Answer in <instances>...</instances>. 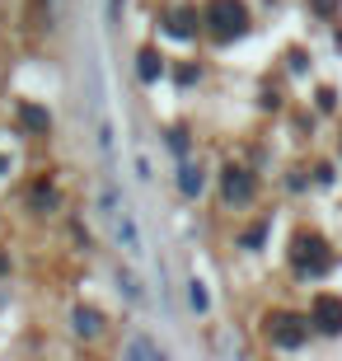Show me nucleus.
<instances>
[{"mask_svg":"<svg viewBox=\"0 0 342 361\" xmlns=\"http://www.w3.org/2000/svg\"><path fill=\"white\" fill-rule=\"evenodd\" d=\"M202 24H207L211 42H235L249 33V5L244 0H207Z\"/></svg>","mask_w":342,"mask_h":361,"instance_id":"1","label":"nucleus"},{"mask_svg":"<svg viewBox=\"0 0 342 361\" xmlns=\"http://www.w3.org/2000/svg\"><path fill=\"white\" fill-rule=\"evenodd\" d=\"M329 268H333L329 240L314 235V230H300V235L291 240V272H295V277H324Z\"/></svg>","mask_w":342,"mask_h":361,"instance_id":"2","label":"nucleus"},{"mask_svg":"<svg viewBox=\"0 0 342 361\" xmlns=\"http://www.w3.org/2000/svg\"><path fill=\"white\" fill-rule=\"evenodd\" d=\"M104 216H108V226H113V235H118V244H122V254H141V235H136V226H132V212H127V202H122V192H118V183L108 178L104 183Z\"/></svg>","mask_w":342,"mask_h":361,"instance_id":"3","label":"nucleus"},{"mask_svg":"<svg viewBox=\"0 0 342 361\" xmlns=\"http://www.w3.org/2000/svg\"><path fill=\"white\" fill-rule=\"evenodd\" d=\"M310 334H314V324H310V314H272L267 319V343L281 352H295L310 343Z\"/></svg>","mask_w":342,"mask_h":361,"instance_id":"4","label":"nucleus"},{"mask_svg":"<svg viewBox=\"0 0 342 361\" xmlns=\"http://www.w3.org/2000/svg\"><path fill=\"white\" fill-rule=\"evenodd\" d=\"M310 324H314V334L338 338V334H342V295L319 291L314 300H310Z\"/></svg>","mask_w":342,"mask_h":361,"instance_id":"5","label":"nucleus"},{"mask_svg":"<svg viewBox=\"0 0 342 361\" xmlns=\"http://www.w3.org/2000/svg\"><path fill=\"white\" fill-rule=\"evenodd\" d=\"M253 192H258V178H253L244 164H230V169L221 174V197L230 202V207H249Z\"/></svg>","mask_w":342,"mask_h":361,"instance_id":"6","label":"nucleus"},{"mask_svg":"<svg viewBox=\"0 0 342 361\" xmlns=\"http://www.w3.org/2000/svg\"><path fill=\"white\" fill-rule=\"evenodd\" d=\"M71 324H75L80 338H99V334H104V314H99V310H90V305H75V310H71Z\"/></svg>","mask_w":342,"mask_h":361,"instance_id":"7","label":"nucleus"},{"mask_svg":"<svg viewBox=\"0 0 342 361\" xmlns=\"http://www.w3.org/2000/svg\"><path fill=\"white\" fill-rule=\"evenodd\" d=\"M164 28H169V38H193V33H197V14L193 10H173Z\"/></svg>","mask_w":342,"mask_h":361,"instance_id":"8","label":"nucleus"},{"mask_svg":"<svg viewBox=\"0 0 342 361\" xmlns=\"http://www.w3.org/2000/svg\"><path fill=\"white\" fill-rule=\"evenodd\" d=\"M159 71H164V66H159V52H155V47H145V52L136 56V75L150 85V80H159Z\"/></svg>","mask_w":342,"mask_h":361,"instance_id":"9","label":"nucleus"},{"mask_svg":"<svg viewBox=\"0 0 342 361\" xmlns=\"http://www.w3.org/2000/svg\"><path fill=\"white\" fill-rule=\"evenodd\" d=\"M178 174H183V178H178V188H183L188 197H197V192H202V169H197V164H183Z\"/></svg>","mask_w":342,"mask_h":361,"instance_id":"10","label":"nucleus"},{"mask_svg":"<svg viewBox=\"0 0 342 361\" xmlns=\"http://www.w3.org/2000/svg\"><path fill=\"white\" fill-rule=\"evenodd\" d=\"M19 118H24V127H33V132H47V127H52V122H47V113H42L38 104H28Z\"/></svg>","mask_w":342,"mask_h":361,"instance_id":"11","label":"nucleus"},{"mask_svg":"<svg viewBox=\"0 0 342 361\" xmlns=\"http://www.w3.org/2000/svg\"><path fill=\"white\" fill-rule=\"evenodd\" d=\"M310 5V14H319V19H333V14L342 10V0H305Z\"/></svg>","mask_w":342,"mask_h":361,"instance_id":"12","label":"nucleus"},{"mask_svg":"<svg viewBox=\"0 0 342 361\" xmlns=\"http://www.w3.org/2000/svg\"><path fill=\"white\" fill-rule=\"evenodd\" d=\"M127 357H159V348L145 343V338H132V343H127Z\"/></svg>","mask_w":342,"mask_h":361,"instance_id":"13","label":"nucleus"},{"mask_svg":"<svg viewBox=\"0 0 342 361\" xmlns=\"http://www.w3.org/2000/svg\"><path fill=\"white\" fill-rule=\"evenodd\" d=\"M169 150H173V155H188V141H183V132H169Z\"/></svg>","mask_w":342,"mask_h":361,"instance_id":"14","label":"nucleus"},{"mask_svg":"<svg viewBox=\"0 0 342 361\" xmlns=\"http://www.w3.org/2000/svg\"><path fill=\"white\" fill-rule=\"evenodd\" d=\"M193 305L207 310V291H202V281H193Z\"/></svg>","mask_w":342,"mask_h":361,"instance_id":"15","label":"nucleus"},{"mask_svg":"<svg viewBox=\"0 0 342 361\" xmlns=\"http://www.w3.org/2000/svg\"><path fill=\"white\" fill-rule=\"evenodd\" d=\"M5 268H10V263H5V254H0V272H5Z\"/></svg>","mask_w":342,"mask_h":361,"instance_id":"16","label":"nucleus"},{"mask_svg":"<svg viewBox=\"0 0 342 361\" xmlns=\"http://www.w3.org/2000/svg\"><path fill=\"white\" fill-rule=\"evenodd\" d=\"M0 169H5V160H0Z\"/></svg>","mask_w":342,"mask_h":361,"instance_id":"17","label":"nucleus"}]
</instances>
